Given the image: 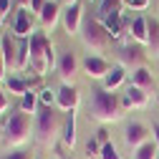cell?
<instances>
[{
	"label": "cell",
	"mask_w": 159,
	"mask_h": 159,
	"mask_svg": "<svg viewBox=\"0 0 159 159\" xmlns=\"http://www.w3.org/2000/svg\"><path fill=\"white\" fill-rule=\"evenodd\" d=\"M121 111H124L121 101H119V98H116L111 91H106L104 86L91 91L89 114H91L93 121H98V124H111V121H119V119H121Z\"/></svg>",
	"instance_id": "obj_1"
},
{
	"label": "cell",
	"mask_w": 159,
	"mask_h": 159,
	"mask_svg": "<svg viewBox=\"0 0 159 159\" xmlns=\"http://www.w3.org/2000/svg\"><path fill=\"white\" fill-rule=\"evenodd\" d=\"M56 63L58 61H56V53H53V43L48 41L46 33L35 30L30 35V68L35 71L38 78H46Z\"/></svg>",
	"instance_id": "obj_2"
},
{
	"label": "cell",
	"mask_w": 159,
	"mask_h": 159,
	"mask_svg": "<svg viewBox=\"0 0 159 159\" xmlns=\"http://www.w3.org/2000/svg\"><path fill=\"white\" fill-rule=\"evenodd\" d=\"M3 139L8 147L23 149V144L30 139V114H25L23 109H15L3 126Z\"/></svg>",
	"instance_id": "obj_3"
},
{
	"label": "cell",
	"mask_w": 159,
	"mask_h": 159,
	"mask_svg": "<svg viewBox=\"0 0 159 159\" xmlns=\"http://www.w3.org/2000/svg\"><path fill=\"white\" fill-rule=\"evenodd\" d=\"M58 134H61L58 114L53 109H48V106H38V114H35V139L43 147H51Z\"/></svg>",
	"instance_id": "obj_4"
},
{
	"label": "cell",
	"mask_w": 159,
	"mask_h": 159,
	"mask_svg": "<svg viewBox=\"0 0 159 159\" xmlns=\"http://www.w3.org/2000/svg\"><path fill=\"white\" fill-rule=\"evenodd\" d=\"M81 38H84L86 48H91V51H104L109 46V30L98 18H86L84 20Z\"/></svg>",
	"instance_id": "obj_5"
},
{
	"label": "cell",
	"mask_w": 159,
	"mask_h": 159,
	"mask_svg": "<svg viewBox=\"0 0 159 159\" xmlns=\"http://www.w3.org/2000/svg\"><path fill=\"white\" fill-rule=\"evenodd\" d=\"M78 101H81V96H78V89H76V86H68V84H63L61 89L56 91V106L61 109L63 114H68V111H76Z\"/></svg>",
	"instance_id": "obj_6"
},
{
	"label": "cell",
	"mask_w": 159,
	"mask_h": 159,
	"mask_svg": "<svg viewBox=\"0 0 159 159\" xmlns=\"http://www.w3.org/2000/svg\"><path fill=\"white\" fill-rule=\"evenodd\" d=\"M63 28H66L68 35L81 33V28H84V8H81V3L66 5V10H63Z\"/></svg>",
	"instance_id": "obj_7"
},
{
	"label": "cell",
	"mask_w": 159,
	"mask_h": 159,
	"mask_svg": "<svg viewBox=\"0 0 159 159\" xmlns=\"http://www.w3.org/2000/svg\"><path fill=\"white\" fill-rule=\"evenodd\" d=\"M149 134H152V131H149L147 124H142V121H131V124L126 126V144H129L131 149H139L142 144L152 142Z\"/></svg>",
	"instance_id": "obj_8"
},
{
	"label": "cell",
	"mask_w": 159,
	"mask_h": 159,
	"mask_svg": "<svg viewBox=\"0 0 159 159\" xmlns=\"http://www.w3.org/2000/svg\"><path fill=\"white\" fill-rule=\"evenodd\" d=\"M56 68H58V76L63 78V84H68L71 78L76 76V71H78V58H76V53H73V51H63L61 56H58Z\"/></svg>",
	"instance_id": "obj_9"
},
{
	"label": "cell",
	"mask_w": 159,
	"mask_h": 159,
	"mask_svg": "<svg viewBox=\"0 0 159 159\" xmlns=\"http://www.w3.org/2000/svg\"><path fill=\"white\" fill-rule=\"evenodd\" d=\"M15 38H30L35 30H33V20H30V10L28 8H18L15 13V20H13V30H10Z\"/></svg>",
	"instance_id": "obj_10"
},
{
	"label": "cell",
	"mask_w": 159,
	"mask_h": 159,
	"mask_svg": "<svg viewBox=\"0 0 159 159\" xmlns=\"http://www.w3.org/2000/svg\"><path fill=\"white\" fill-rule=\"evenodd\" d=\"M84 68H86V76L89 78H98V81H104V78L111 73L109 61L101 58V56H89L86 61H84Z\"/></svg>",
	"instance_id": "obj_11"
},
{
	"label": "cell",
	"mask_w": 159,
	"mask_h": 159,
	"mask_svg": "<svg viewBox=\"0 0 159 159\" xmlns=\"http://www.w3.org/2000/svg\"><path fill=\"white\" fill-rule=\"evenodd\" d=\"M121 5H124V0H101L96 18H98L104 25H109V23H114V20L121 18Z\"/></svg>",
	"instance_id": "obj_12"
},
{
	"label": "cell",
	"mask_w": 159,
	"mask_h": 159,
	"mask_svg": "<svg viewBox=\"0 0 159 159\" xmlns=\"http://www.w3.org/2000/svg\"><path fill=\"white\" fill-rule=\"evenodd\" d=\"M147 104H149V93L136 89V86H129L126 93L121 96V106L124 109H144Z\"/></svg>",
	"instance_id": "obj_13"
},
{
	"label": "cell",
	"mask_w": 159,
	"mask_h": 159,
	"mask_svg": "<svg viewBox=\"0 0 159 159\" xmlns=\"http://www.w3.org/2000/svg\"><path fill=\"white\" fill-rule=\"evenodd\" d=\"M129 35H131V41L136 46H149V25H147V18L144 15H136L131 20Z\"/></svg>",
	"instance_id": "obj_14"
},
{
	"label": "cell",
	"mask_w": 159,
	"mask_h": 159,
	"mask_svg": "<svg viewBox=\"0 0 159 159\" xmlns=\"http://www.w3.org/2000/svg\"><path fill=\"white\" fill-rule=\"evenodd\" d=\"M41 25L46 28V30H53L56 25H58V18H63V13H61V5L58 3H53V0H48V3L43 5V10H41Z\"/></svg>",
	"instance_id": "obj_15"
},
{
	"label": "cell",
	"mask_w": 159,
	"mask_h": 159,
	"mask_svg": "<svg viewBox=\"0 0 159 159\" xmlns=\"http://www.w3.org/2000/svg\"><path fill=\"white\" fill-rule=\"evenodd\" d=\"M119 61H121L124 68H126V66L139 68V66H142V61H144V51H142V46H124L121 51H119Z\"/></svg>",
	"instance_id": "obj_16"
},
{
	"label": "cell",
	"mask_w": 159,
	"mask_h": 159,
	"mask_svg": "<svg viewBox=\"0 0 159 159\" xmlns=\"http://www.w3.org/2000/svg\"><path fill=\"white\" fill-rule=\"evenodd\" d=\"M131 86L142 89V91H152V89H154V76H152V71H149L147 66L134 68V71H131Z\"/></svg>",
	"instance_id": "obj_17"
},
{
	"label": "cell",
	"mask_w": 159,
	"mask_h": 159,
	"mask_svg": "<svg viewBox=\"0 0 159 159\" xmlns=\"http://www.w3.org/2000/svg\"><path fill=\"white\" fill-rule=\"evenodd\" d=\"M61 139H63V144L68 149L76 147V114L68 111L66 119H63V129H61Z\"/></svg>",
	"instance_id": "obj_18"
},
{
	"label": "cell",
	"mask_w": 159,
	"mask_h": 159,
	"mask_svg": "<svg viewBox=\"0 0 159 159\" xmlns=\"http://www.w3.org/2000/svg\"><path fill=\"white\" fill-rule=\"evenodd\" d=\"M124 78H126V68L124 66H116V68H111V73L104 78V89L106 91H114V89H119V86H121L124 84Z\"/></svg>",
	"instance_id": "obj_19"
},
{
	"label": "cell",
	"mask_w": 159,
	"mask_h": 159,
	"mask_svg": "<svg viewBox=\"0 0 159 159\" xmlns=\"http://www.w3.org/2000/svg\"><path fill=\"white\" fill-rule=\"evenodd\" d=\"M5 86H8V91L15 93V96H23L25 91H30V84L25 81L23 76H8V78H5Z\"/></svg>",
	"instance_id": "obj_20"
},
{
	"label": "cell",
	"mask_w": 159,
	"mask_h": 159,
	"mask_svg": "<svg viewBox=\"0 0 159 159\" xmlns=\"http://www.w3.org/2000/svg\"><path fill=\"white\" fill-rule=\"evenodd\" d=\"M134 159H159V147H157V142L152 139V142L142 144L139 149H134Z\"/></svg>",
	"instance_id": "obj_21"
},
{
	"label": "cell",
	"mask_w": 159,
	"mask_h": 159,
	"mask_svg": "<svg viewBox=\"0 0 159 159\" xmlns=\"http://www.w3.org/2000/svg\"><path fill=\"white\" fill-rule=\"evenodd\" d=\"M41 104L38 101V93H33V91H25L23 96H20V106L18 109H23L25 114H35V106Z\"/></svg>",
	"instance_id": "obj_22"
},
{
	"label": "cell",
	"mask_w": 159,
	"mask_h": 159,
	"mask_svg": "<svg viewBox=\"0 0 159 159\" xmlns=\"http://www.w3.org/2000/svg\"><path fill=\"white\" fill-rule=\"evenodd\" d=\"M147 25H149V48L159 51V20L157 18H147Z\"/></svg>",
	"instance_id": "obj_23"
},
{
	"label": "cell",
	"mask_w": 159,
	"mask_h": 159,
	"mask_svg": "<svg viewBox=\"0 0 159 159\" xmlns=\"http://www.w3.org/2000/svg\"><path fill=\"white\" fill-rule=\"evenodd\" d=\"M38 101H41V106L56 109V91H51V89H43L41 93H38Z\"/></svg>",
	"instance_id": "obj_24"
},
{
	"label": "cell",
	"mask_w": 159,
	"mask_h": 159,
	"mask_svg": "<svg viewBox=\"0 0 159 159\" xmlns=\"http://www.w3.org/2000/svg\"><path fill=\"white\" fill-rule=\"evenodd\" d=\"M98 159H121V154H119V149H116L111 142H106V144L101 147V154H98Z\"/></svg>",
	"instance_id": "obj_25"
},
{
	"label": "cell",
	"mask_w": 159,
	"mask_h": 159,
	"mask_svg": "<svg viewBox=\"0 0 159 159\" xmlns=\"http://www.w3.org/2000/svg\"><path fill=\"white\" fill-rule=\"evenodd\" d=\"M86 154L89 157H98V154H101V144H98V139H89V142H86Z\"/></svg>",
	"instance_id": "obj_26"
},
{
	"label": "cell",
	"mask_w": 159,
	"mask_h": 159,
	"mask_svg": "<svg viewBox=\"0 0 159 159\" xmlns=\"http://www.w3.org/2000/svg\"><path fill=\"white\" fill-rule=\"evenodd\" d=\"M0 159H30V152H28V149H15V152L0 157Z\"/></svg>",
	"instance_id": "obj_27"
},
{
	"label": "cell",
	"mask_w": 159,
	"mask_h": 159,
	"mask_svg": "<svg viewBox=\"0 0 159 159\" xmlns=\"http://www.w3.org/2000/svg\"><path fill=\"white\" fill-rule=\"evenodd\" d=\"M124 3H126L131 10H147V8H149V0H124Z\"/></svg>",
	"instance_id": "obj_28"
},
{
	"label": "cell",
	"mask_w": 159,
	"mask_h": 159,
	"mask_svg": "<svg viewBox=\"0 0 159 159\" xmlns=\"http://www.w3.org/2000/svg\"><path fill=\"white\" fill-rule=\"evenodd\" d=\"M10 109V101H8V93L3 91V86H0V116H3L5 111Z\"/></svg>",
	"instance_id": "obj_29"
},
{
	"label": "cell",
	"mask_w": 159,
	"mask_h": 159,
	"mask_svg": "<svg viewBox=\"0 0 159 159\" xmlns=\"http://www.w3.org/2000/svg\"><path fill=\"white\" fill-rule=\"evenodd\" d=\"M46 3H48V0H30V13H38V15H41V10H43Z\"/></svg>",
	"instance_id": "obj_30"
},
{
	"label": "cell",
	"mask_w": 159,
	"mask_h": 159,
	"mask_svg": "<svg viewBox=\"0 0 159 159\" xmlns=\"http://www.w3.org/2000/svg\"><path fill=\"white\" fill-rule=\"evenodd\" d=\"M8 78V66H5V58H3V46H0V81Z\"/></svg>",
	"instance_id": "obj_31"
},
{
	"label": "cell",
	"mask_w": 159,
	"mask_h": 159,
	"mask_svg": "<svg viewBox=\"0 0 159 159\" xmlns=\"http://www.w3.org/2000/svg\"><path fill=\"white\" fill-rule=\"evenodd\" d=\"M96 139H98V144L104 147V144L109 142V131H106V129H98V131H96Z\"/></svg>",
	"instance_id": "obj_32"
},
{
	"label": "cell",
	"mask_w": 159,
	"mask_h": 159,
	"mask_svg": "<svg viewBox=\"0 0 159 159\" xmlns=\"http://www.w3.org/2000/svg\"><path fill=\"white\" fill-rule=\"evenodd\" d=\"M15 3H18V8H28L30 10V0H15Z\"/></svg>",
	"instance_id": "obj_33"
},
{
	"label": "cell",
	"mask_w": 159,
	"mask_h": 159,
	"mask_svg": "<svg viewBox=\"0 0 159 159\" xmlns=\"http://www.w3.org/2000/svg\"><path fill=\"white\" fill-rule=\"evenodd\" d=\"M8 8H10V0H0V10L8 13Z\"/></svg>",
	"instance_id": "obj_34"
},
{
	"label": "cell",
	"mask_w": 159,
	"mask_h": 159,
	"mask_svg": "<svg viewBox=\"0 0 159 159\" xmlns=\"http://www.w3.org/2000/svg\"><path fill=\"white\" fill-rule=\"evenodd\" d=\"M154 142H157V147H159V124L154 126Z\"/></svg>",
	"instance_id": "obj_35"
},
{
	"label": "cell",
	"mask_w": 159,
	"mask_h": 159,
	"mask_svg": "<svg viewBox=\"0 0 159 159\" xmlns=\"http://www.w3.org/2000/svg\"><path fill=\"white\" fill-rule=\"evenodd\" d=\"M3 20H5V10H0V25H3Z\"/></svg>",
	"instance_id": "obj_36"
},
{
	"label": "cell",
	"mask_w": 159,
	"mask_h": 159,
	"mask_svg": "<svg viewBox=\"0 0 159 159\" xmlns=\"http://www.w3.org/2000/svg\"><path fill=\"white\" fill-rule=\"evenodd\" d=\"M73 3H78V0H66V5H73Z\"/></svg>",
	"instance_id": "obj_37"
}]
</instances>
